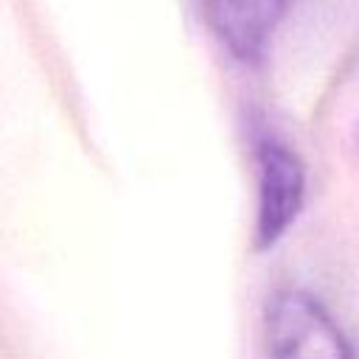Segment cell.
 <instances>
[{
    "instance_id": "2",
    "label": "cell",
    "mask_w": 359,
    "mask_h": 359,
    "mask_svg": "<svg viewBox=\"0 0 359 359\" xmlns=\"http://www.w3.org/2000/svg\"><path fill=\"white\" fill-rule=\"evenodd\" d=\"M255 247L278 244L306 202V168L297 151L275 135L255 137Z\"/></svg>"
},
{
    "instance_id": "1",
    "label": "cell",
    "mask_w": 359,
    "mask_h": 359,
    "mask_svg": "<svg viewBox=\"0 0 359 359\" xmlns=\"http://www.w3.org/2000/svg\"><path fill=\"white\" fill-rule=\"evenodd\" d=\"M266 359H356L345 331L320 297L306 289H278L264 309Z\"/></svg>"
},
{
    "instance_id": "3",
    "label": "cell",
    "mask_w": 359,
    "mask_h": 359,
    "mask_svg": "<svg viewBox=\"0 0 359 359\" xmlns=\"http://www.w3.org/2000/svg\"><path fill=\"white\" fill-rule=\"evenodd\" d=\"M292 0H202L219 42L238 62H261Z\"/></svg>"
}]
</instances>
